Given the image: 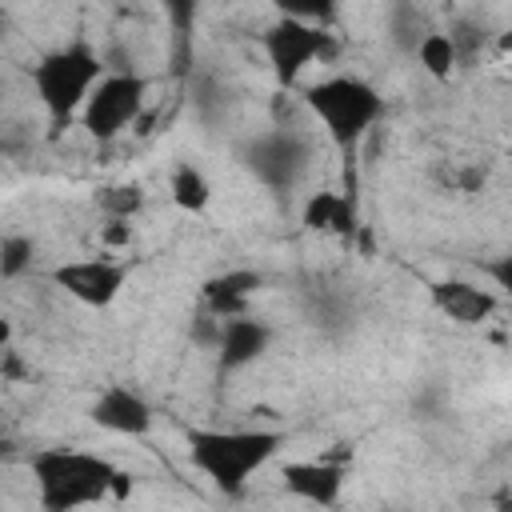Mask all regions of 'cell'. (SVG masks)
Listing matches in <instances>:
<instances>
[{"label":"cell","instance_id":"cell-1","mask_svg":"<svg viewBox=\"0 0 512 512\" xmlns=\"http://www.w3.org/2000/svg\"><path fill=\"white\" fill-rule=\"evenodd\" d=\"M284 432L276 428H188V464L228 500L244 496L248 480L268 468L280 448Z\"/></svg>","mask_w":512,"mask_h":512},{"label":"cell","instance_id":"cell-2","mask_svg":"<svg viewBox=\"0 0 512 512\" xmlns=\"http://www.w3.org/2000/svg\"><path fill=\"white\" fill-rule=\"evenodd\" d=\"M28 472L44 512H72L132 488V476H124L108 456L84 448H36L28 456Z\"/></svg>","mask_w":512,"mask_h":512},{"label":"cell","instance_id":"cell-3","mask_svg":"<svg viewBox=\"0 0 512 512\" xmlns=\"http://www.w3.org/2000/svg\"><path fill=\"white\" fill-rule=\"evenodd\" d=\"M28 80L36 88V100L48 112L52 128H64L72 116L84 112L92 88L104 80V60L84 36H76V40L60 44V48L44 52L28 68Z\"/></svg>","mask_w":512,"mask_h":512},{"label":"cell","instance_id":"cell-4","mask_svg":"<svg viewBox=\"0 0 512 512\" xmlns=\"http://www.w3.org/2000/svg\"><path fill=\"white\" fill-rule=\"evenodd\" d=\"M300 100L340 152H352L384 116V96L364 76H344V72L308 84Z\"/></svg>","mask_w":512,"mask_h":512},{"label":"cell","instance_id":"cell-5","mask_svg":"<svg viewBox=\"0 0 512 512\" xmlns=\"http://www.w3.org/2000/svg\"><path fill=\"white\" fill-rule=\"evenodd\" d=\"M260 48L268 56V68L276 76L280 88H292L300 80V72L316 60H328L336 52V40L328 28L308 24V20H292V16H276L264 32H260Z\"/></svg>","mask_w":512,"mask_h":512},{"label":"cell","instance_id":"cell-6","mask_svg":"<svg viewBox=\"0 0 512 512\" xmlns=\"http://www.w3.org/2000/svg\"><path fill=\"white\" fill-rule=\"evenodd\" d=\"M148 88H152V80L132 72V68L128 72H104V80L92 88V96H88V104L80 112L84 132L92 140H100V144L116 140L128 124L140 120V112L148 104Z\"/></svg>","mask_w":512,"mask_h":512},{"label":"cell","instance_id":"cell-7","mask_svg":"<svg viewBox=\"0 0 512 512\" xmlns=\"http://www.w3.org/2000/svg\"><path fill=\"white\" fill-rule=\"evenodd\" d=\"M244 168L272 192H292L296 180L304 176L308 164V144L300 132L292 128H276V132H260L240 148Z\"/></svg>","mask_w":512,"mask_h":512},{"label":"cell","instance_id":"cell-8","mask_svg":"<svg viewBox=\"0 0 512 512\" xmlns=\"http://www.w3.org/2000/svg\"><path fill=\"white\" fill-rule=\"evenodd\" d=\"M48 280L84 308H108L128 284V264L108 260V256H80V260L56 264L48 272Z\"/></svg>","mask_w":512,"mask_h":512},{"label":"cell","instance_id":"cell-9","mask_svg":"<svg viewBox=\"0 0 512 512\" xmlns=\"http://www.w3.org/2000/svg\"><path fill=\"white\" fill-rule=\"evenodd\" d=\"M88 416H92L96 428H104V432H112V436H148L152 424H156L152 404H148L136 388H128V384H108V388L92 400Z\"/></svg>","mask_w":512,"mask_h":512},{"label":"cell","instance_id":"cell-10","mask_svg":"<svg viewBox=\"0 0 512 512\" xmlns=\"http://www.w3.org/2000/svg\"><path fill=\"white\" fill-rule=\"evenodd\" d=\"M428 300L444 320H452L460 328H476L496 312V292H488V288H480L472 280H456V276L432 280L428 284Z\"/></svg>","mask_w":512,"mask_h":512},{"label":"cell","instance_id":"cell-11","mask_svg":"<svg viewBox=\"0 0 512 512\" xmlns=\"http://www.w3.org/2000/svg\"><path fill=\"white\" fill-rule=\"evenodd\" d=\"M272 344V328L264 320H256L252 312L228 316L220 320V340H216V360L224 372H240L248 364H256Z\"/></svg>","mask_w":512,"mask_h":512},{"label":"cell","instance_id":"cell-12","mask_svg":"<svg viewBox=\"0 0 512 512\" xmlns=\"http://www.w3.org/2000/svg\"><path fill=\"white\" fill-rule=\"evenodd\" d=\"M280 476H284V488L296 500L332 508V504H340V492H344V476L348 472L336 460H288L280 468Z\"/></svg>","mask_w":512,"mask_h":512},{"label":"cell","instance_id":"cell-13","mask_svg":"<svg viewBox=\"0 0 512 512\" xmlns=\"http://www.w3.org/2000/svg\"><path fill=\"white\" fill-rule=\"evenodd\" d=\"M260 288H264V276L256 268H228V272L204 280V292H200L204 296V312H212L220 320L240 316V312H248V304H252V296Z\"/></svg>","mask_w":512,"mask_h":512},{"label":"cell","instance_id":"cell-14","mask_svg":"<svg viewBox=\"0 0 512 512\" xmlns=\"http://www.w3.org/2000/svg\"><path fill=\"white\" fill-rule=\"evenodd\" d=\"M300 224L308 232H320V236H352L356 232V204L348 192H332V188H320V192H308L304 208H300Z\"/></svg>","mask_w":512,"mask_h":512},{"label":"cell","instance_id":"cell-15","mask_svg":"<svg viewBox=\"0 0 512 512\" xmlns=\"http://www.w3.org/2000/svg\"><path fill=\"white\" fill-rule=\"evenodd\" d=\"M168 192H172V204L180 212H192V216H200L212 204V184L196 164H176L172 180H168Z\"/></svg>","mask_w":512,"mask_h":512},{"label":"cell","instance_id":"cell-16","mask_svg":"<svg viewBox=\"0 0 512 512\" xmlns=\"http://www.w3.org/2000/svg\"><path fill=\"white\" fill-rule=\"evenodd\" d=\"M416 64L432 76V80H448L456 68H460V52H456V44H452V36L448 32H440V28H428V36L416 44Z\"/></svg>","mask_w":512,"mask_h":512},{"label":"cell","instance_id":"cell-17","mask_svg":"<svg viewBox=\"0 0 512 512\" xmlns=\"http://www.w3.org/2000/svg\"><path fill=\"white\" fill-rule=\"evenodd\" d=\"M428 20H424V12L416 8V0H392L388 4V36H392V44L400 48V52H416V44L428 36Z\"/></svg>","mask_w":512,"mask_h":512},{"label":"cell","instance_id":"cell-18","mask_svg":"<svg viewBox=\"0 0 512 512\" xmlns=\"http://www.w3.org/2000/svg\"><path fill=\"white\" fill-rule=\"evenodd\" d=\"M140 208H144L140 184H108V188H100V212L108 220H132Z\"/></svg>","mask_w":512,"mask_h":512},{"label":"cell","instance_id":"cell-19","mask_svg":"<svg viewBox=\"0 0 512 512\" xmlns=\"http://www.w3.org/2000/svg\"><path fill=\"white\" fill-rule=\"evenodd\" d=\"M32 236H20V232H8L0 240V276L4 280H20L24 272H32Z\"/></svg>","mask_w":512,"mask_h":512},{"label":"cell","instance_id":"cell-20","mask_svg":"<svg viewBox=\"0 0 512 512\" xmlns=\"http://www.w3.org/2000/svg\"><path fill=\"white\" fill-rule=\"evenodd\" d=\"M272 8L280 16H292V20H308V24H320L328 28L340 12V0H272Z\"/></svg>","mask_w":512,"mask_h":512},{"label":"cell","instance_id":"cell-21","mask_svg":"<svg viewBox=\"0 0 512 512\" xmlns=\"http://www.w3.org/2000/svg\"><path fill=\"white\" fill-rule=\"evenodd\" d=\"M448 36H452V44H456V52H460V64L476 60V52L488 44V28L476 24V20H456V24L448 28Z\"/></svg>","mask_w":512,"mask_h":512},{"label":"cell","instance_id":"cell-22","mask_svg":"<svg viewBox=\"0 0 512 512\" xmlns=\"http://www.w3.org/2000/svg\"><path fill=\"white\" fill-rule=\"evenodd\" d=\"M196 4H200V0H160V8H164V16H168V24H172L180 36L192 28V20H196Z\"/></svg>","mask_w":512,"mask_h":512},{"label":"cell","instance_id":"cell-23","mask_svg":"<svg viewBox=\"0 0 512 512\" xmlns=\"http://www.w3.org/2000/svg\"><path fill=\"white\" fill-rule=\"evenodd\" d=\"M484 276L512 300V252H504V256H492V260H484Z\"/></svg>","mask_w":512,"mask_h":512}]
</instances>
